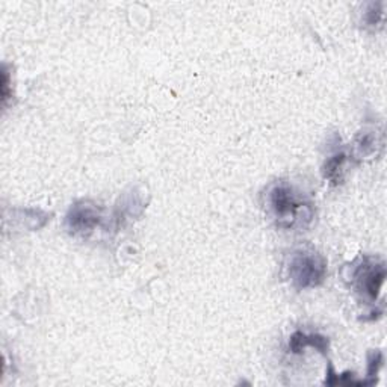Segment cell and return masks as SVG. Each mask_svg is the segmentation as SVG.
<instances>
[{"mask_svg": "<svg viewBox=\"0 0 387 387\" xmlns=\"http://www.w3.org/2000/svg\"><path fill=\"white\" fill-rule=\"evenodd\" d=\"M266 206L280 229H303L313 220L312 203L299 195L288 182H275L268 188Z\"/></svg>", "mask_w": 387, "mask_h": 387, "instance_id": "cell-1", "label": "cell"}, {"mask_svg": "<svg viewBox=\"0 0 387 387\" xmlns=\"http://www.w3.org/2000/svg\"><path fill=\"white\" fill-rule=\"evenodd\" d=\"M288 273L297 289L318 288L325 280L327 260L312 248H299L290 255Z\"/></svg>", "mask_w": 387, "mask_h": 387, "instance_id": "cell-2", "label": "cell"}, {"mask_svg": "<svg viewBox=\"0 0 387 387\" xmlns=\"http://www.w3.org/2000/svg\"><path fill=\"white\" fill-rule=\"evenodd\" d=\"M384 280L386 266L383 262H378L371 258H363L353 268L351 283L355 292H359L364 299H368L371 303H375L378 299Z\"/></svg>", "mask_w": 387, "mask_h": 387, "instance_id": "cell-3", "label": "cell"}, {"mask_svg": "<svg viewBox=\"0 0 387 387\" xmlns=\"http://www.w3.org/2000/svg\"><path fill=\"white\" fill-rule=\"evenodd\" d=\"M103 209L90 200L71 204L65 215V229L71 236L86 238L103 224Z\"/></svg>", "mask_w": 387, "mask_h": 387, "instance_id": "cell-4", "label": "cell"}, {"mask_svg": "<svg viewBox=\"0 0 387 387\" xmlns=\"http://www.w3.org/2000/svg\"><path fill=\"white\" fill-rule=\"evenodd\" d=\"M315 348L319 353L327 354L328 351V339L323 334H308L303 332H295L289 339V351L292 354L303 353L305 348Z\"/></svg>", "mask_w": 387, "mask_h": 387, "instance_id": "cell-5", "label": "cell"}, {"mask_svg": "<svg viewBox=\"0 0 387 387\" xmlns=\"http://www.w3.org/2000/svg\"><path fill=\"white\" fill-rule=\"evenodd\" d=\"M382 140H379L375 130H363L355 138L354 151L359 158H371L375 155L378 147H382Z\"/></svg>", "mask_w": 387, "mask_h": 387, "instance_id": "cell-6", "label": "cell"}, {"mask_svg": "<svg viewBox=\"0 0 387 387\" xmlns=\"http://www.w3.org/2000/svg\"><path fill=\"white\" fill-rule=\"evenodd\" d=\"M347 155L343 151L336 153L330 156L324 164L323 173L327 180H330L332 185H339L343 182V174H345V164H347Z\"/></svg>", "mask_w": 387, "mask_h": 387, "instance_id": "cell-7", "label": "cell"}, {"mask_svg": "<svg viewBox=\"0 0 387 387\" xmlns=\"http://www.w3.org/2000/svg\"><path fill=\"white\" fill-rule=\"evenodd\" d=\"M375 383H377V379H357V378H354V374H351V372H345V374L338 375L333 371L332 364H328L327 378H325V384H328V386H338V384H343V386H372Z\"/></svg>", "mask_w": 387, "mask_h": 387, "instance_id": "cell-8", "label": "cell"}, {"mask_svg": "<svg viewBox=\"0 0 387 387\" xmlns=\"http://www.w3.org/2000/svg\"><path fill=\"white\" fill-rule=\"evenodd\" d=\"M364 26L374 29H382L384 23V3L383 2H371L366 5V10L363 14Z\"/></svg>", "mask_w": 387, "mask_h": 387, "instance_id": "cell-9", "label": "cell"}, {"mask_svg": "<svg viewBox=\"0 0 387 387\" xmlns=\"http://www.w3.org/2000/svg\"><path fill=\"white\" fill-rule=\"evenodd\" d=\"M368 362H369L368 363V377L374 378L378 374V371L382 369V366H383V354L379 351H372L369 354Z\"/></svg>", "mask_w": 387, "mask_h": 387, "instance_id": "cell-10", "label": "cell"}, {"mask_svg": "<svg viewBox=\"0 0 387 387\" xmlns=\"http://www.w3.org/2000/svg\"><path fill=\"white\" fill-rule=\"evenodd\" d=\"M10 75H8V70L6 67H3V80H2V101L3 105L8 103V99H10Z\"/></svg>", "mask_w": 387, "mask_h": 387, "instance_id": "cell-11", "label": "cell"}]
</instances>
